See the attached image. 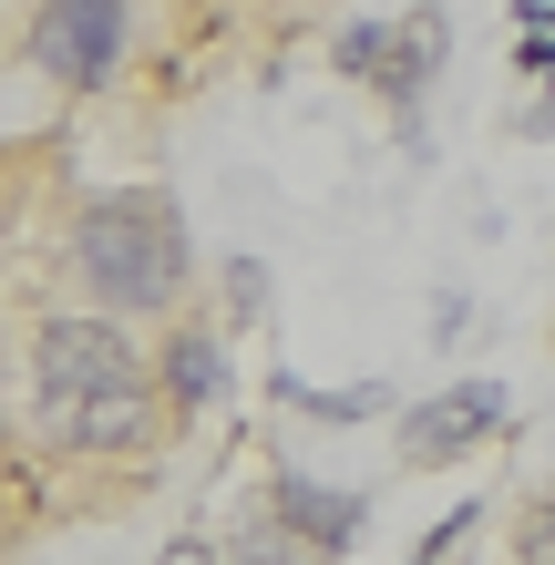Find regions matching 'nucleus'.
<instances>
[{
	"label": "nucleus",
	"mask_w": 555,
	"mask_h": 565,
	"mask_svg": "<svg viewBox=\"0 0 555 565\" xmlns=\"http://www.w3.org/2000/svg\"><path fill=\"white\" fill-rule=\"evenodd\" d=\"M166 565H226V555H216V545H175Z\"/></svg>",
	"instance_id": "4468645a"
},
{
	"label": "nucleus",
	"mask_w": 555,
	"mask_h": 565,
	"mask_svg": "<svg viewBox=\"0 0 555 565\" xmlns=\"http://www.w3.org/2000/svg\"><path fill=\"white\" fill-rule=\"evenodd\" d=\"M226 309H237V319L268 309V278H257V257H226Z\"/></svg>",
	"instance_id": "f8f14e48"
},
{
	"label": "nucleus",
	"mask_w": 555,
	"mask_h": 565,
	"mask_svg": "<svg viewBox=\"0 0 555 565\" xmlns=\"http://www.w3.org/2000/svg\"><path fill=\"white\" fill-rule=\"evenodd\" d=\"M463 535H473V504H452V514H442V524H433V535H421V545H412L402 565H442V555L463 545Z\"/></svg>",
	"instance_id": "9b49d317"
},
{
	"label": "nucleus",
	"mask_w": 555,
	"mask_h": 565,
	"mask_svg": "<svg viewBox=\"0 0 555 565\" xmlns=\"http://www.w3.org/2000/svg\"><path fill=\"white\" fill-rule=\"evenodd\" d=\"M185 216H175V195H154V185H135V195H93V206L73 216V268H83V288L104 298V309H124V319H145V309H175L185 298Z\"/></svg>",
	"instance_id": "f03ea898"
},
{
	"label": "nucleus",
	"mask_w": 555,
	"mask_h": 565,
	"mask_svg": "<svg viewBox=\"0 0 555 565\" xmlns=\"http://www.w3.org/2000/svg\"><path fill=\"white\" fill-rule=\"evenodd\" d=\"M299 555H309V545H299V535H288V524H278V514H268V524H247V535H237V545H226V565H299Z\"/></svg>",
	"instance_id": "1a4fd4ad"
},
{
	"label": "nucleus",
	"mask_w": 555,
	"mask_h": 565,
	"mask_svg": "<svg viewBox=\"0 0 555 565\" xmlns=\"http://www.w3.org/2000/svg\"><path fill=\"white\" fill-rule=\"evenodd\" d=\"M525 565H555V493L525 514Z\"/></svg>",
	"instance_id": "ddd939ff"
},
{
	"label": "nucleus",
	"mask_w": 555,
	"mask_h": 565,
	"mask_svg": "<svg viewBox=\"0 0 555 565\" xmlns=\"http://www.w3.org/2000/svg\"><path fill=\"white\" fill-rule=\"evenodd\" d=\"M31 402H42L52 443L124 452L154 422V381H145V360L114 319H42V340H31Z\"/></svg>",
	"instance_id": "f257e3e1"
},
{
	"label": "nucleus",
	"mask_w": 555,
	"mask_h": 565,
	"mask_svg": "<svg viewBox=\"0 0 555 565\" xmlns=\"http://www.w3.org/2000/svg\"><path fill=\"white\" fill-rule=\"evenodd\" d=\"M381 62H391V21H350L340 31V73L350 83H381Z\"/></svg>",
	"instance_id": "6e6552de"
},
{
	"label": "nucleus",
	"mask_w": 555,
	"mask_h": 565,
	"mask_svg": "<svg viewBox=\"0 0 555 565\" xmlns=\"http://www.w3.org/2000/svg\"><path fill=\"white\" fill-rule=\"evenodd\" d=\"M288 402H299V412H319V422H371L391 391H288Z\"/></svg>",
	"instance_id": "9d476101"
},
{
	"label": "nucleus",
	"mask_w": 555,
	"mask_h": 565,
	"mask_svg": "<svg viewBox=\"0 0 555 565\" xmlns=\"http://www.w3.org/2000/svg\"><path fill=\"white\" fill-rule=\"evenodd\" d=\"M31 62H42L62 93L114 83V62H124V0H42V11H31Z\"/></svg>",
	"instance_id": "7ed1b4c3"
},
{
	"label": "nucleus",
	"mask_w": 555,
	"mask_h": 565,
	"mask_svg": "<svg viewBox=\"0 0 555 565\" xmlns=\"http://www.w3.org/2000/svg\"><path fill=\"white\" fill-rule=\"evenodd\" d=\"M268 514L309 555H350V535H361V493H330V483H309V473H268Z\"/></svg>",
	"instance_id": "423d86ee"
},
{
	"label": "nucleus",
	"mask_w": 555,
	"mask_h": 565,
	"mask_svg": "<svg viewBox=\"0 0 555 565\" xmlns=\"http://www.w3.org/2000/svg\"><path fill=\"white\" fill-rule=\"evenodd\" d=\"M504 422H514V391L504 381H452V391H433V402L402 412V452L412 462H452V452L494 443Z\"/></svg>",
	"instance_id": "20e7f679"
},
{
	"label": "nucleus",
	"mask_w": 555,
	"mask_h": 565,
	"mask_svg": "<svg viewBox=\"0 0 555 565\" xmlns=\"http://www.w3.org/2000/svg\"><path fill=\"white\" fill-rule=\"evenodd\" d=\"M166 391H175V412H206L216 391H226V360L206 329H175V350H166Z\"/></svg>",
	"instance_id": "0eeeda50"
},
{
	"label": "nucleus",
	"mask_w": 555,
	"mask_h": 565,
	"mask_svg": "<svg viewBox=\"0 0 555 565\" xmlns=\"http://www.w3.org/2000/svg\"><path fill=\"white\" fill-rule=\"evenodd\" d=\"M442 42H452V21L442 11H412V21H391V62H381V104L402 114V135L421 145V93H433V73H442Z\"/></svg>",
	"instance_id": "39448f33"
}]
</instances>
